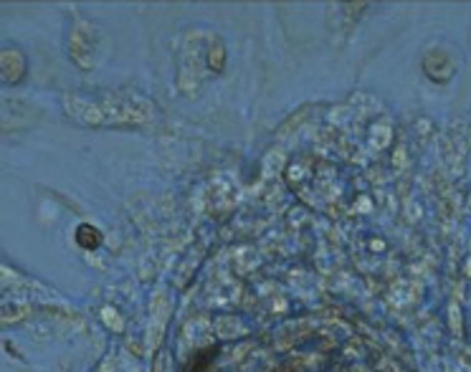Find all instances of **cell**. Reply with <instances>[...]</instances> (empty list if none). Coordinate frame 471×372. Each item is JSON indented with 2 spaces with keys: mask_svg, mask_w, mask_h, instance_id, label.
Here are the masks:
<instances>
[{
  "mask_svg": "<svg viewBox=\"0 0 471 372\" xmlns=\"http://www.w3.org/2000/svg\"><path fill=\"white\" fill-rule=\"evenodd\" d=\"M79 233H84V243H81V246H86V248L99 246V233H96L91 225H81V228H79Z\"/></svg>",
  "mask_w": 471,
  "mask_h": 372,
  "instance_id": "cell-1",
  "label": "cell"
}]
</instances>
